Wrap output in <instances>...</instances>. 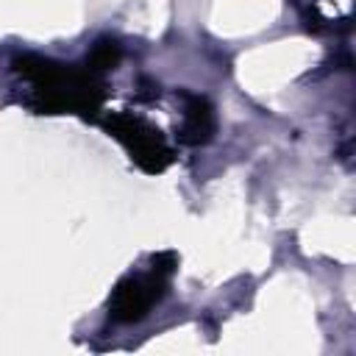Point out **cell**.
<instances>
[{
    "mask_svg": "<svg viewBox=\"0 0 356 356\" xmlns=\"http://www.w3.org/2000/svg\"><path fill=\"white\" fill-rule=\"evenodd\" d=\"M150 267H153L156 273L172 278V273H175V267H178L175 250H159V253H153V256H150Z\"/></svg>",
    "mask_w": 356,
    "mask_h": 356,
    "instance_id": "cell-6",
    "label": "cell"
},
{
    "mask_svg": "<svg viewBox=\"0 0 356 356\" xmlns=\"http://www.w3.org/2000/svg\"><path fill=\"white\" fill-rule=\"evenodd\" d=\"M170 278L156 273L153 267L147 273H128L117 281L108 298V317L114 323H139L167 292Z\"/></svg>",
    "mask_w": 356,
    "mask_h": 356,
    "instance_id": "cell-3",
    "label": "cell"
},
{
    "mask_svg": "<svg viewBox=\"0 0 356 356\" xmlns=\"http://www.w3.org/2000/svg\"><path fill=\"white\" fill-rule=\"evenodd\" d=\"M181 100H184V120L178 128V139L184 145H192V147L206 145L217 128V117H214L211 103L195 92H181Z\"/></svg>",
    "mask_w": 356,
    "mask_h": 356,
    "instance_id": "cell-4",
    "label": "cell"
},
{
    "mask_svg": "<svg viewBox=\"0 0 356 356\" xmlns=\"http://www.w3.org/2000/svg\"><path fill=\"white\" fill-rule=\"evenodd\" d=\"M120 58H122V50H120V44L117 42H111V39H100V42H95V47L89 50V58H86V70L89 72H106V70H114L117 64H120Z\"/></svg>",
    "mask_w": 356,
    "mask_h": 356,
    "instance_id": "cell-5",
    "label": "cell"
},
{
    "mask_svg": "<svg viewBox=\"0 0 356 356\" xmlns=\"http://www.w3.org/2000/svg\"><path fill=\"white\" fill-rule=\"evenodd\" d=\"M14 70L33 86L36 106L42 111H95L103 100L100 83L95 72H81L50 58L19 56L14 58Z\"/></svg>",
    "mask_w": 356,
    "mask_h": 356,
    "instance_id": "cell-1",
    "label": "cell"
},
{
    "mask_svg": "<svg viewBox=\"0 0 356 356\" xmlns=\"http://www.w3.org/2000/svg\"><path fill=\"white\" fill-rule=\"evenodd\" d=\"M106 131L131 153L136 167L145 172H161L172 161V150H170L164 134L142 117L111 114L106 120Z\"/></svg>",
    "mask_w": 356,
    "mask_h": 356,
    "instance_id": "cell-2",
    "label": "cell"
}]
</instances>
